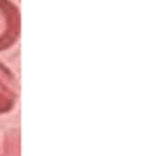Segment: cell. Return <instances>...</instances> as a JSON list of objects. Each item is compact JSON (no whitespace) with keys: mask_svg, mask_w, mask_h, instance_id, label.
Instances as JSON below:
<instances>
[{"mask_svg":"<svg viewBox=\"0 0 147 156\" xmlns=\"http://www.w3.org/2000/svg\"><path fill=\"white\" fill-rule=\"evenodd\" d=\"M21 35V13L12 0H0V52L10 49Z\"/></svg>","mask_w":147,"mask_h":156,"instance_id":"obj_1","label":"cell"},{"mask_svg":"<svg viewBox=\"0 0 147 156\" xmlns=\"http://www.w3.org/2000/svg\"><path fill=\"white\" fill-rule=\"evenodd\" d=\"M19 94V84L15 74L0 62V115L13 109Z\"/></svg>","mask_w":147,"mask_h":156,"instance_id":"obj_2","label":"cell"}]
</instances>
